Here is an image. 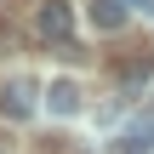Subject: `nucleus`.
<instances>
[{"label":"nucleus","instance_id":"nucleus-1","mask_svg":"<svg viewBox=\"0 0 154 154\" xmlns=\"http://www.w3.org/2000/svg\"><path fill=\"white\" fill-rule=\"evenodd\" d=\"M34 109H40V86H34L29 74H11V80L0 86V114H6V120H29Z\"/></svg>","mask_w":154,"mask_h":154},{"label":"nucleus","instance_id":"nucleus-2","mask_svg":"<svg viewBox=\"0 0 154 154\" xmlns=\"http://www.w3.org/2000/svg\"><path fill=\"white\" fill-rule=\"evenodd\" d=\"M34 29H40L46 40H69V34H74V11H69V0H46V6L34 11Z\"/></svg>","mask_w":154,"mask_h":154},{"label":"nucleus","instance_id":"nucleus-3","mask_svg":"<svg viewBox=\"0 0 154 154\" xmlns=\"http://www.w3.org/2000/svg\"><path fill=\"white\" fill-rule=\"evenodd\" d=\"M46 109H51L57 120L80 114V86H74V80H51V86H46Z\"/></svg>","mask_w":154,"mask_h":154},{"label":"nucleus","instance_id":"nucleus-4","mask_svg":"<svg viewBox=\"0 0 154 154\" xmlns=\"http://www.w3.org/2000/svg\"><path fill=\"white\" fill-rule=\"evenodd\" d=\"M126 0H91V29H103V34H114V29H126Z\"/></svg>","mask_w":154,"mask_h":154},{"label":"nucleus","instance_id":"nucleus-5","mask_svg":"<svg viewBox=\"0 0 154 154\" xmlns=\"http://www.w3.org/2000/svg\"><path fill=\"white\" fill-rule=\"evenodd\" d=\"M114 154H154V120L131 126V131H120V137H114Z\"/></svg>","mask_w":154,"mask_h":154}]
</instances>
